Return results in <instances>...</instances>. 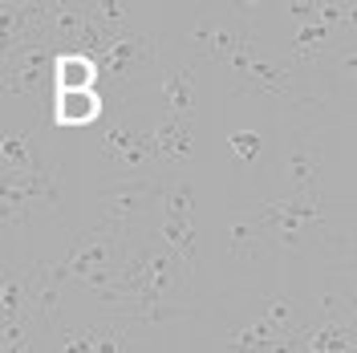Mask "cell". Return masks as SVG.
I'll list each match as a JSON object with an SVG mask.
<instances>
[{
  "label": "cell",
  "mask_w": 357,
  "mask_h": 353,
  "mask_svg": "<svg viewBox=\"0 0 357 353\" xmlns=\"http://www.w3.org/2000/svg\"><path fill=\"white\" fill-rule=\"evenodd\" d=\"M162 191L167 183H155V179H142V175H126V179H114L106 187H98V203H102V220L122 227L126 236H138V223L142 216L162 203Z\"/></svg>",
  "instance_id": "3"
},
{
  "label": "cell",
  "mask_w": 357,
  "mask_h": 353,
  "mask_svg": "<svg viewBox=\"0 0 357 353\" xmlns=\"http://www.w3.org/2000/svg\"><path fill=\"white\" fill-rule=\"evenodd\" d=\"M248 37H252V21L244 13H236L231 21L207 13V17H199L191 24V41L199 45V57L203 61H220V66H231V57L240 53V45Z\"/></svg>",
  "instance_id": "7"
},
{
  "label": "cell",
  "mask_w": 357,
  "mask_h": 353,
  "mask_svg": "<svg viewBox=\"0 0 357 353\" xmlns=\"http://www.w3.org/2000/svg\"><path fill=\"white\" fill-rule=\"evenodd\" d=\"M333 29L321 21L312 24H301L296 37H292V61H321L325 53H333Z\"/></svg>",
  "instance_id": "17"
},
{
  "label": "cell",
  "mask_w": 357,
  "mask_h": 353,
  "mask_svg": "<svg viewBox=\"0 0 357 353\" xmlns=\"http://www.w3.org/2000/svg\"><path fill=\"white\" fill-rule=\"evenodd\" d=\"M195 216H199V207H195V183H191V179L167 183V191H162V220L195 223Z\"/></svg>",
  "instance_id": "19"
},
{
  "label": "cell",
  "mask_w": 357,
  "mask_h": 353,
  "mask_svg": "<svg viewBox=\"0 0 357 353\" xmlns=\"http://www.w3.org/2000/svg\"><path fill=\"white\" fill-rule=\"evenodd\" d=\"M349 240L357 243V211H354V232H349Z\"/></svg>",
  "instance_id": "27"
},
{
  "label": "cell",
  "mask_w": 357,
  "mask_h": 353,
  "mask_svg": "<svg viewBox=\"0 0 357 353\" xmlns=\"http://www.w3.org/2000/svg\"><path fill=\"white\" fill-rule=\"evenodd\" d=\"M93 13H98V21L106 33H118V29H126L130 24V4H122V0H93Z\"/></svg>",
  "instance_id": "22"
},
{
  "label": "cell",
  "mask_w": 357,
  "mask_h": 353,
  "mask_svg": "<svg viewBox=\"0 0 357 353\" xmlns=\"http://www.w3.org/2000/svg\"><path fill=\"white\" fill-rule=\"evenodd\" d=\"M21 317H29V264L8 268L0 288V325H13Z\"/></svg>",
  "instance_id": "16"
},
{
  "label": "cell",
  "mask_w": 357,
  "mask_h": 353,
  "mask_svg": "<svg viewBox=\"0 0 357 353\" xmlns=\"http://www.w3.org/2000/svg\"><path fill=\"white\" fill-rule=\"evenodd\" d=\"M227 248H231L236 260H256V256H260V223L256 220H236L231 223V240H227Z\"/></svg>",
  "instance_id": "21"
},
{
  "label": "cell",
  "mask_w": 357,
  "mask_h": 353,
  "mask_svg": "<svg viewBox=\"0 0 357 353\" xmlns=\"http://www.w3.org/2000/svg\"><path fill=\"white\" fill-rule=\"evenodd\" d=\"M102 73L118 82V86H126L134 73H142V69H151L158 61V41L146 33V29H138V24H126V29H118L110 33V41L102 49Z\"/></svg>",
  "instance_id": "5"
},
{
  "label": "cell",
  "mask_w": 357,
  "mask_h": 353,
  "mask_svg": "<svg viewBox=\"0 0 357 353\" xmlns=\"http://www.w3.org/2000/svg\"><path fill=\"white\" fill-rule=\"evenodd\" d=\"M98 151L106 158V167L118 171V179L138 175L142 167L155 163V147H151V130H138L130 122H110L102 138H98Z\"/></svg>",
  "instance_id": "6"
},
{
  "label": "cell",
  "mask_w": 357,
  "mask_h": 353,
  "mask_svg": "<svg viewBox=\"0 0 357 353\" xmlns=\"http://www.w3.org/2000/svg\"><path fill=\"white\" fill-rule=\"evenodd\" d=\"M61 353H93V341H89L86 329H66L61 325Z\"/></svg>",
  "instance_id": "24"
},
{
  "label": "cell",
  "mask_w": 357,
  "mask_h": 353,
  "mask_svg": "<svg viewBox=\"0 0 357 353\" xmlns=\"http://www.w3.org/2000/svg\"><path fill=\"white\" fill-rule=\"evenodd\" d=\"M227 142H231V155L240 158V163H256V158L264 155V138L256 130H236Z\"/></svg>",
  "instance_id": "23"
},
{
  "label": "cell",
  "mask_w": 357,
  "mask_h": 353,
  "mask_svg": "<svg viewBox=\"0 0 357 353\" xmlns=\"http://www.w3.org/2000/svg\"><path fill=\"white\" fill-rule=\"evenodd\" d=\"M333 57L341 61V69H345V73H349V77L357 82V45H337Z\"/></svg>",
  "instance_id": "25"
},
{
  "label": "cell",
  "mask_w": 357,
  "mask_h": 353,
  "mask_svg": "<svg viewBox=\"0 0 357 353\" xmlns=\"http://www.w3.org/2000/svg\"><path fill=\"white\" fill-rule=\"evenodd\" d=\"M260 317H264L272 329L280 333H301L305 325H301V313H296V301L292 296H284V292H272V296H264V305H260Z\"/></svg>",
  "instance_id": "20"
},
{
  "label": "cell",
  "mask_w": 357,
  "mask_h": 353,
  "mask_svg": "<svg viewBox=\"0 0 357 353\" xmlns=\"http://www.w3.org/2000/svg\"><path fill=\"white\" fill-rule=\"evenodd\" d=\"M89 341H93V353H134V337L130 325L118 321V317H106L98 325H86Z\"/></svg>",
  "instance_id": "18"
},
{
  "label": "cell",
  "mask_w": 357,
  "mask_h": 353,
  "mask_svg": "<svg viewBox=\"0 0 357 353\" xmlns=\"http://www.w3.org/2000/svg\"><path fill=\"white\" fill-rule=\"evenodd\" d=\"M158 240L167 243L171 252L178 256V264L187 272H195L199 264V223H187V220H162L158 223Z\"/></svg>",
  "instance_id": "15"
},
{
  "label": "cell",
  "mask_w": 357,
  "mask_h": 353,
  "mask_svg": "<svg viewBox=\"0 0 357 353\" xmlns=\"http://www.w3.org/2000/svg\"><path fill=\"white\" fill-rule=\"evenodd\" d=\"M357 325H341V321H317L301 329V345L309 353H345L354 350Z\"/></svg>",
  "instance_id": "14"
},
{
  "label": "cell",
  "mask_w": 357,
  "mask_h": 353,
  "mask_svg": "<svg viewBox=\"0 0 357 353\" xmlns=\"http://www.w3.org/2000/svg\"><path fill=\"white\" fill-rule=\"evenodd\" d=\"M199 77H195V61L175 69H158V98L167 106V118H178V122H195V106H199Z\"/></svg>",
  "instance_id": "9"
},
{
  "label": "cell",
  "mask_w": 357,
  "mask_h": 353,
  "mask_svg": "<svg viewBox=\"0 0 357 353\" xmlns=\"http://www.w3.org/2000/svg\"><path fill=\"white\" fill-rule=\"evenodd\" d=\"M280 167L296 195H321V147L312 142L309 130L292 134V142L280 155Z\"/></svg>",
  "instance_id": "8"
},
{
  "label": "cell",
  "mask_w": 357,
  "mask_h": 353,
  "mask_svg": "<svg viewBox=\"0 0 357 353\" xmlns=\"http://www.w3.org/2000/svg\"><path fill=\"white\" fill-rule=\"evenodd\" d=\"M53 61L57 49L53 45H24L13 57H0V93L13 98H37L49 82H53Z\"/></svg>",
  "instance_id": "4"
},
{
  "label": "cell",
  "mask_w": 357,
  "mask_h": 353,
  "mask_svg": "<svg viewBox=\"0 0 357 353\" xmlns=\"http://www.w3.org/2000/svg\"><path fill=\"white\" fill-rule=\"evenodd\" d=\"M345 33L354 37L349 45H357V4H349V21H345Z\"/></svg>",
  "instance_id": "26"
},
{
  "label": "cell",
  "mask_w": 357,
  "mask_h": 353,
  "mask_svg": "<svg viewBox=\"0 0 357 353\" xmlns=\"http://www.w3.org/2000/svg\"><path fill=\"white\" fill-rule=\"evenodd\" d=\"M0 171L13 175H37V171H53V163L45 158V151L37 147V138L29 130H13L4 126L0 134Z\"/></svg>",
  "instance_id": "10"
},
{
  "label": "cell",
  "mask_w": 357,
  "mask_h": 353,
  "mask_svg": "<svg viewBox=\"0 0 357 353\" xmlns=\"http://www.w3.org/2000/svg\"><path fill=\"white\" fill-rule=\"evenodd\" d=\"M231 69H236V77H240L231 93H264V98H284L292 106H321V98H312L309 89L296 86V77H292L289 66L268 61L264 53H260L256 33L240 45V53L231 57Z\"/></svg>",
  "instance_id": "1"
},
{
  "label": "cell",
  "mask_w": 357,
  "mask_h": 353,
  "mask_svg": "<svg viewBox=\"0 0 357 353\" xmlns=\"http://www.w3.org/2000/svg\"><path fill=\"white\" fill-rule=\"evenodd\" d=\"M151 147H155L158 167H183L195 155V122H178V118H162L151 130Z\"/></svg>",
  "instance_id": "11"
},
{
  "label": "cell",
  "mask_w": 357,
  "mask_h": 353,
  "mask_svg": "<svg viewBox=\"0 0 357 353\" xmlns=\"http://www.w3.org/2000/svg\"><path fill=\"white\" fill-rule=\"evenodd\" d=\"M106 73H102V61L93 53H57L53 61V93H77V89H98Z\"/></svg>",
  "instance_id": "12"
},
{
  "label": "cell",
  "mask_w": 357,
  "mask_h": 353,
  "mask_svg": "<svg viewBox=\"0 0 357 353\" xmlns=\"http://www.w3.org/2000/svg\"><path fill=\"white\" fill-rule=\"evenodd\" d=\"M260 232L272 227L276 232V243L284 248V252H305L309 240L325 227V211H321V195H296L292 191L289 199H272L264 203V211H260Z\"/></svg>",
  "instance_id": "2"
},
{
  "label": "cell",
  "mask_w": 357,
  "mask_h": 353,
  "mask_svg": "<svg viewBox=\"0 0 357 353\" xmlns=\"http://www.w3.org/2000/svg\"><path fill=\"white\" fill-rule=\"evenodd\" d=\"M106 102L102 89H77V93H53V122L66 130H86L93 122H102Z\"/></svg>",
  "instance_id": "13"
}]
</instances>
